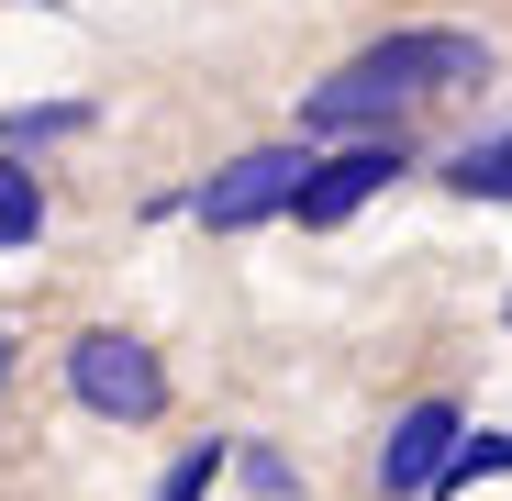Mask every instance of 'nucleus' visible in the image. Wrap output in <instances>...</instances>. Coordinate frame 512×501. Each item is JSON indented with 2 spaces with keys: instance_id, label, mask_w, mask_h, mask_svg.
Here are the masks:
<instances>
[{
  "instance_id": "nucleus-14",
  "label": "nucleus",
  "mask_w": 512,
  "mask_h": 501,
  "mask_svg": "<svg viewBox=\"0 0 512 501\" xmlns=\"http://www.w3.org/2000/svg\"><path fill=\"white\" fill-rule=\"evenodd\" d=\"M501 323H512V312H501Z\"/></svg>"
},
{
  "instance_id": "nucleus-1",
  "label": "nucleus",
  "mask_w": 512,
  "mask_h": 501,
  "mask_svg": "<svg viewBox=\"0 0 512 501\" xmlns=\"http://www.w3.org/2000/svg\"><path fill=\"white\" fill-rule=\"evenodd\" d=\"M501 78V45L468 23H401L379 45H357L346 67L301 90V145H346V134H401V112L423 101H468Z\"/></svg>"
},
{
  "instance_id": "nucleus-10",
  "label": "nucleus",
  "mask_w": 512,
  "mask_h": 501,
  "mask_svg": "<svg viewBox=\"0 0 512 501\" xmlns=\"http://www.w3.org/2000/svg\"><path fill=\"white\" fill-rule=\"evenodd\" d=\"M223 468H234V446H212V435H201V446H179V457H167L156 501H212V479H223Z\"/></svg>"
},
{
  "instance_id": "nucleus-7",
  "label": "nucleus",
  "mask_w": 512,
  "mask_h": 501,
  "mask_svg": "<svg viewBox=\"0 0 512 501\" xmlns=\"http://www.w3.org/2000/svg\"><path fill=\"white\" fill-rule=\"evenodd\" d=\"M34 234H45V179L23 156H0V257H23Z\"/></svg>"
},
{
  "instance_id": "nucleus-8",
  "label": "nucleus",
  "mask_w": 512,
  "mask_h": 501,
  "mask_svg": "<svg viewBox=\"0 0 512 501\" xmlns=\"http://www.w3.org/2000/svg\"><path fill=\"white\" fill-rule=\"evenodd\" d=\"M479 479H512V435H457L423 501H457V490H479Z\"/></svg>"
},
{
  "instance_id": "nucleus-3",
  "label": "nucleus",
  "mask_w": 512,
  "mask_h": 501,
  "mask_svg": "<svg viewBox=\"0 0 512 501\" xmlns=\"http://www.w3.org/2000/svg\"><path fill=\"white\" fill-rule=\"evenodd\" d=\"M301 179H312V145H301V134H290V145H245V156H223L212 179L190 190V212H201L212 234H256V223H290Z\"/></svg>"
},
{
  "instance_id": "nucleus-2",
  "label": "nucleus",
  "mask_w": 512,
  "mask_h": 501,
  "mask_svg": "<svg viewBox=\"0 0 512 501\" xmlns=\"http://www.w3.org/2000/svg\"><path fill=\"white\" fill-rule=\"evenodd\" d=\"M67 401H78V412H101V424H156V412H167V368H156L145 334L90 323V334L67 346Z\"/></svg>"
},
{
  "instance_id": "nucleus-4",
  "label": "nucleus",
  "mask_w": 512,
  "mask_h": 501,
  "mask_svg": "<svg viewBox=\"0 0 512 501\" xmlns=\"http://www.w3.org/2000/svg\"><path fill=\"white\" fill-rule=\"evenodd\" d=\"M390 179H412V145H401V134H346V145H312V179H301L290 223H301V234H334V223H357Z\"/></svg>"
},
{
  "instance_id": "nucleus-5",
  "label": "nucleus",
  "mask_w": 512,
  "mask_h": 501,
  "mask_svg": "<svg viewBox=\"0 0 512 501\" xmlns=\"http://www.w3.org/2000/svg\"><path fill=\"white\" fill-rule=\"evenodd\" d=\"M468 435V412L446 401V390H423V401H401L390 412V435H379V457H368V479L390 490V501H423L435 490V468H446V446Z\"/></svg>"
},
{
  "instance_id": "nucleus-11",
  "label": "nucleus",
  "mask_w": 512,
  "mask_h": 501,
  "mask_svg": "<svg viewBox=\"0 0 512 501\" xmlns=\"http://www.w3.org/2000/svg\"><path fill=\"white\" fill-rule=\"evenodd\" d=\"M234 479H245L256 501H301V468H290V457H268V446H234Z\"/></svg>"
},
{
  "instance_id": "nucleus-6",
  "label": "nucleus",
  "mask_w": 512,
  "mask_h": 501,
  "mask_svg": "<svg viewBox=\"0 0 512 501\" xmlns=\"http://www.w3.org/2000/svg\"><path fill=\"white\" fill-rule=\"evenodd\" d=\"M446 190H457V201H512V134L457 145V156H446Z\"/></svg>"
},
{
  "instance_id": "nucleus-12",
  "label": "nucleus",
  "mask_w": 512,
  "mask_h": 501,
  "mask_svg": "<svg viewBox=\"0 0 512 501\" xmlns=\"http://www.w3.org/2000/svg\"><path fill=\"white\" fill-rule=\"evenodd\" d=\"M12 357H23V346H12V323H0V379H12Z\"/></svg>"
},
{
  "instance_id": "nucleus-9",
  "label": "nucleus",
  "mask_w": 512,
  "mask_h": 501,
  "mask_svg": "<svg viewBox=\"0 0 512 501\" xmlns=\"http://www.w3.org/2000/svg\"><path fill=\"white\" fill-rule=\"evenodd\" d=\"M90 134V101H45V112H0V156H34V145H67Z\"/></svg>"
},
{
  "instance_id": "nucleus-13",
  "label": "nucleus",
  "mask_w": 512,
  "mask_h": 501,
  "mask_svg": "<svg viewBox=\"0 0 512 501\" xmlns=\"http://www.w3.org/2000/svg\"><path fill=\"white\" fill-rule=\"evenodd\" d=\"M34 12H67V0H34Z\"/></svg>"
}]
</instances>
